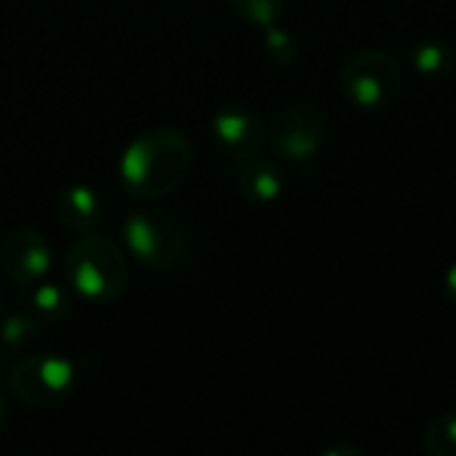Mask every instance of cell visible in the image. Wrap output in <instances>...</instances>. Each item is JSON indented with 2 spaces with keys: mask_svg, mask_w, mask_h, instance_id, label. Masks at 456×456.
I'll use <instances>...</instances> for the list:
<instances>
[{
  "mask_svg": "<svg viewBox=\"0 0 456 456\" xmlns=\"http://www.w3.org/2000/svg\"><path fill=\"white\" fill-rule=\"evenodd\" d=\"M192 171V144L174 126H155L131 139L120 155L118 179L136 200H160L176 192Z\"/></svg>",
  "mask_w": 456,
  "mask_h": 456,
  "instance_id": "1",
  "label": "cell"
},
{
  "mask_svg": "<svg viewBox=\"0 0 456 456\" xmlns=\"http://www.w3.org/2000/svg\"><path fill=\"white\" fill-rule=\"evenodd\" d=\"M67 286L91 305L115 302L128 286V259L118 243L102 235H80L64 256Z\"/></svg>",
  "mask_w": 456,
  "mask_h": 456,
  "instance_id": "2",
  "label": "cell"
},
{
  "mask_svg": "<svg viewBox=\"0 0 456 456\" xmlns=\"http://www.w3.org/2000/svg\"><path fill=\"white\" fill-rule=\"evenodd\" d=\"M123 240L144 270L168 273L176 270L190 251L187 230L179 219L163 211H134L123 222Z\"/></svg>",
  "mask_w": 456,
  "mask_h": 456,
  "instance_id": "3",
  "label": "cell"
},
{
  "mask_svg": "<svg viewBox=\"0 0 456 456\" xmlns=\"http://www.w3.org/2000/svg\"><path fill=\"white\" fill-rule=\"evenodd\" d=\"M347 104L363 112L390 107L403 91V67L385 48H366L347 59L339 77Z\"/></svg>",
  "mask_w": 456,
  "mask_h": 456,
  "instance_id": "4",
  "label": "cell"
},
{
  "mask_svg": "<svg viewBox=\"0 0 456 456\" xmlns=\"http://www.w3.org/2000/svg\"><path fill=\"white\" fill-rule=\"evenodd\" d=\"M8 390L32 409L64 406L77 390V371L69 358L56 353H29L8 374Z\"/></svg>",
  "mask_w": 456,
  "mask_h": 456,
  "instance_id": "5",
  "label": "cell"
},
{
  "mask_svg": "<svg viewBox=\"0 0 456 456\" xmlns=\"http://www.w3.org/2000/svg\"><path fill=\"white\" fill-rule=\"evenodd\" d=\"M326 134L329 120L323 110L310 102H294L275 112L267 128V144L278 158L307 171L318 160Z\"/></svg>",
  "mask_w": 456,
  "mask_h": 456,
  "instance_id": "6",
  "label": "cell"
},
{
  "mask_svg": "<svg viewBox=\"0 0 456 456\" xmlns=\"http://www.w3.org/2000/svg\"><path fill=\"white\" fill-rule=\"evenodd\" d=\"M211 136L224 155H230L232 160H243L259 155V150L267 142V128L256 110L232 102V104H222L214 112Z\"/></svg>",
  "mask_w": 456,
  "mask_h": 456,
  "instance_id": "7",
  "label": "cell"
},
{
  "mask_svg": "<svg viewBox=\"0 0 456 456\" xmlns=\"http://www.w3.org/2000/svg\"><path fill=\"white\" fill-rule=\"evenodd\" d=\"M0 267L5 278L21 289L43 281V275L51 267V246L45 235L32 227L13 230L0 243Z\"/></svg>",
  "mask_w": 456,
  "mask_h": 456,
  "instance_id": "8",
  "label": "cell"
},
{
  "mask_svg": "<svg viewBox=\"0 0 456 456\" xmlns=\"http://www.w3.org/2000/svg\"><path fill=\"white\" fill-rule=\"evenodd\" d=\"M230 182L235 192L251 206H270L286 190L283 168L275 160L259 158V155L235 160V166L230 168Z\"/></svg>",
  "mask_w": 456,
  "mask_h": 456,
  "instance_id": "9",
  "label": "cell"
},
{
  "mask_svg": "<svg viewBox=\"0 0 456 456\" xmlns=\"http://www.w3.org/2000/svg\"><path fill=\"white\" fill-rule=\"evenodd\" d=\"M56 216L64 230H69L75 235H88L102 224L104 208H102L99 195L91 187L69 184L56 198Z\"/></svg>",
  "mask_w": 456,
  "mask_h": 456,
  "instance_id": "10",
  "label": "cell"
},
{
  "mask_svg": "<svg viewBox=\"0 0 456 456\" xmlns=\"http://www.w3.org/2000/svg\"><path fill=\"white\" fill-rule=\"evenodd\" d=\"M29 313L43 323H61L72 315V297L59 283H32L27 286Z\"/></svg>",
  "mask_w": 456,
  "mask_h": 456,
  "instance_id": "11",
  "label": "cell"
},
{
  "mask_svg": "<svg viewBox=\"0 0 456 456\" xmlns=\"http://www.w3.org/2000/svg\"><path fill=\"white\" fill-rule=\"evenodd\" d=\"M409 61L422 77L441 80L454 72L456 51L441 40H422L409 48Z\"/></svg>",
  "mask_w": 456,
  "mask_h": 456,
  "instance_id": "12",
  "label": "cell"
},
{
  "mask_svg": "<svg viewBox=\"0 0 456 456\" xmlns=\"http://www.w3.org/2000/svg\"><path fill=\"white\" fill-rule=\"evenodd\" d=\"M40 321L29 313H11L0 318V342L11 353H29L40 345Z\"/></svg>",
  "mask_w": 456,
  "mask_h": 456,
  "instance_id": "13",
  "label": "cell"
},
{
  "mask_svg": "<svg viewBox=\"0 0 456 456\" xmlns=\"http://www.w3.org/2000/svg\"><path fill=\"white\" fill-rule=\"evenodd\" d=\"M262 48H265V56L273 64H278V67H291L299 59V43H297V37L289 29L278 27V21L270 24V27H265Z\"/></svg>",
  "mask_w": 456,
  "mask_h": 456,
  "instance_id": "14",
  "label": "cell"
},
{
  "mask_svg": "<svg viewBox=\"0 0 456 456\" xmlns=\"http://www.w3.org/2000/svg\"><path fill=\"white\" fill-rule=\"evenodd\" d=\"M425 452L430 456H456V411L441 414L428 425Z\"/></svg>",
  "mask_w": 456,
  "mask_h": 456,
  "instance_id": "15",
  "label": "cell"
},
{
  "mask_svg": "<svg viewBox=\"0 0 456 456\" xmlns=\"http://www.w3.org/2000/svg\"><path fill=\"white\" fill-rule=\"evenodd\" d=\"M230 8L240 19H246V21L265 29V27H270V24H275L281 19L283 0H230Z\"/></svg>",
  "mask_w": 456,
  "mask_h": 456,
  "instance_id": "16",
  "label": "cell"
},
{
  "mask_svg": "<svg viewBox=\"0 0 456 456\" xmlns=\"http://www.w3.org/2000/svg\"><path fill=\"white\" fill-rule=\"evenodd\" d=\"M444 291H446L449 302L456 305V262L446 270V275H444Z\"/></svg>",
  "mask_w": 456,
  "mask_h": 456,
  "instance_id": "17",
  "label": "cell"
},
{
  "mask_svg": "<svg viewBox=\"0 0 456 456\" xmlns=\"http://www.w3.org/2000/svg\"><path fill=\"white\" fill-rule=\"evenodd\" d=\"M326 454L329 456H337V454H363V452H361V449H355V446H342V449H329V452H326Z\"/></svg>",
  "mask_w": 456,
  "mask_h": 456,
  "instance_id": "18",
  "label": "cell"
},
{
  "mask_svg": "<svg viewBox=\"0 0 456 456\" xmlns=\"http://www.w3.org/2000/svg\"><path fill=\"white\" fill-rule=\"evenodd\" d=\"M3 428H5V401L0 395V433H3Z\"/></svg>",
  "mask_w": 456,
  "mask_h": 456,
  "instance_id": "19",
  "label": "cell"
},
{
  "mask_svg": "<svg viewBox=\"0 0 456 456\" xmlns=\"http://www.w3.org/2000/svg\"><path fill=\"white\" fill-rule=\"evenodd\" d=\"M3 310H5V299H3V291H0V318H3Z\"/></svg>",
  "mask_w": 456,
  "mask_h": 456,
  "instance_id": "20",
  "label": "cell"
}]
</instances>
